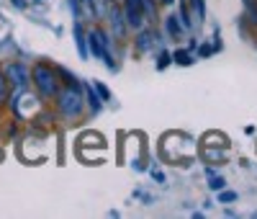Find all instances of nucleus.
Listing matches in <instances>:
<instances>
[{
    "label": "nucleus",
    "instance_id": "nucleus-6",
    "mask_svg": "<svg viewBox=\"0 0 257 219\" xmlns=\"http://www.w3.org/2000/svg\"><path fill=\"white\" fill-rule=\"evenodd\" d=\"M152 44H155V39H152V34H149V31H142V34H139V39H137V47H139L142 52H147L149 47H152Z\"/></svg>",
    "mask_w": 257,
    "mask_h": 219
},
{
    "label": "nucleus",
    "instance_id": "nucleus-8",
    "mask_svg": "<svg viewBox=\"0 0 257 219\" xmlns=\"http://www.w3.org/2000/svg\"><path fill=\"white\" fill-rule=\"evenodd\" d=\"M247 6V18L252 21V24H257V8H254V0H244Z\"/></svg>",
    "mask_w": 257,
    "mask_h": 219
},
{
    "label": "nucleus",
    "instance_id": "nucleus-9",
    "mask_svg": "<svg viewBox=\"0 0 257 219\" xmlns=\"http://www.w3.org/2000/svg\"><path fill=\"white\" fill-rule=\"evenodd\" d=\"M88 98H90V108H93V111H98V108H100V101L95 98V93H93V88H88Z\"/></svg>",
    "mask_w": 257,
    "mask_h": 219
},
{
    "label": "nucleus",
    "instance_id": "nucleus-4",
    "mask_svg": "<svg viewBox=\"0 0 257 219\" xmlns=\"http://www.w3.org/2000/svg\"><path fill=\"white\" fill-rule=\"evenodd\" d=\"M6 75H8V80L13 83V88H16V91H24V88H26V83H29V70H26L21 62H13V64H8Z\"/></svg>",
    "mask_w": 257,
    "mask_h": 219
},
{
    "label": "nucleus",
    "instance_id": "nucleus-13",
    "mask_svg": "<svg viewBox=\"0 0 257 219\" xmlns=\"http://www.w3.org/2000/svg\"><path fill=\"white\" fill-rule=\"evenodd\" d=\"M234 199H237V193H231V191L221 193V201H234Z\"/></svg>",
    "mask_w": 257,
    "mask_h": 219
},
{
    "label": "nucleus",
    "instance_id": "nucleus-1",
    "mask_svg": "<svg viewBox=\"0 0 257 219\" xmlns=\"http://www.w3.org/2000/svg\"><path fill=\"white\" fill-rule=\"evenodd\" d=\"M57 106H59V111L64 116H80V111H82V93H80L77 83H67V88H64L62 93H57Z\"/></svg>",
    "mask_w": 257,
    "mask_h": 219
},
{
    "label": "nucleus",
    "instance_id": "nucleus-15",
    "mask_svg": "<svg viewBox=\"0 0 257 219\" xmlns=\"http://www.w3.org/2000/svg\"><path fill=\"white\" fill-rule=\"evenodd\" d=\"M167 62H170V54H167V52H162V54H160V67H165Z\"/></svg>",
    "mask_w": 257,
    "mask_h": 219
},
{
    "label": "nucleus",
    "instance_id": "nucleus-7",
    "mask_svg": "<svg viewBox=\"0 0 257 219\" xmlns=\"http://www.w3.org/2000/svg\"><path fill=\"white\" fill-rule=\"evenodd\" d=\"M167 31H170V36H175V39L180 36V31H183V29H180L178 16H170V18H167Z\"/></svg>",
    "mask_w": 257,
    "mask_h": 219
},
{
    "label": "nucleus",
    "instance_id": "nucleus-3",
    "mask_svg": "<svg viewBox=\"0 0 257 219\" xmlns=\"http://www.w3.org/2000/svg\"><path fill=\"white\" fill-rule=\"evenodd\" d=\"M88 39H90V52H93V57H100V59H105V64L108 67H113V59H111V54H108V36H105L103 31H98V29H93L90 34H88Z\"/></svg>",
    "mask_w": 257,
    "mask_h": 219
},
{
    "label": "nucleus",
    "instance_id": "nucleus-5",
    "mask_svg": "<svg viewBox=\"0 0 257 219\" xmlns=\"http://www.w3.org/2000/svg\"><path fill=\"white\" fill-rule=\"evenodd\" d=\"M111 29H113V36L116 39H123V34H126V18L121 16L118 8L111 11Z\"/></svg>",
    "mask_w": 257,
    "mask_h": 219
},
{
    "label": "nucleus",
    "instance_id": "nucleus-12",
    "mask_svg": "<svg viewBox=\"0 0 257 219\" xmlns=\"http://www.w3.org/2000/svg\"><path fill=\"white\" fill-rule=\"evenodd\" d=\"M224 183H226L224 178H211V188H213V191H221V188H224Z\"/></svg>",
    "mask_w": 257,
    "mask_h": 219
},
{
    "label": "nucleus",
    "instance_id": "nucleus-10",
    "mask_svg": "<svg viewBox=\"0 0 257 219\" xmlns=\"http://www.w3.org/2000/svg\"><path fill=\"white\" fill-rule=\"evenodd\" d=\"M175 59L180 64H190V52H175Z\"/></svg>",
    "mask_w": 257,
    "mask_h": 219
},
{
    "label": "nucleus",
    "instance_id": "nucleus-11",
    "mask_svg": "<svg viewBox=\"0 0 257 219\" xmlns=\"http://www.w3.org/2000/svg\"><path fill=\"white\" fill-rule=\"evenodd\" d=\"M6 93H8V85H6V78L0 75V103L6 101Z\"/></svg>",
    "mask_w": 257,
    "mask_h": 219
},
{
    "label": "nucleus",
    "instance_id": "nucleus-2",
    "mask_svg": "<svg viewBox=\"0 0 257 219\" xmlns=\"http://www.w3.org/2000/svg\"><path fill=\"white\" fill-rule=\"evenodd\" d=\"M34 78H36V85H39V91L41 96H57L59 93V88H57V75L52 67H47V64H36L34 67Z\"/></svg>",
    "mask_w": 257,
    "mask_h": 219
},
{
    "label": "nucleus",
    "instance_id": "nucleus-14",
    "mask_svg": "<svg viewBox=\"0 0 257 219\" xmlns=\"http://www.w3.org/2000/svg\"><path fill=\"white\" fill-rule=\"evenodd\" d=\"M95 88H98V93L103 96V101H108V98H111V93H108V91H105V88H103V85H95Z\"/></svg>",
    "mask_w": 257,
    "mask_h": 219
}]
</instances>
